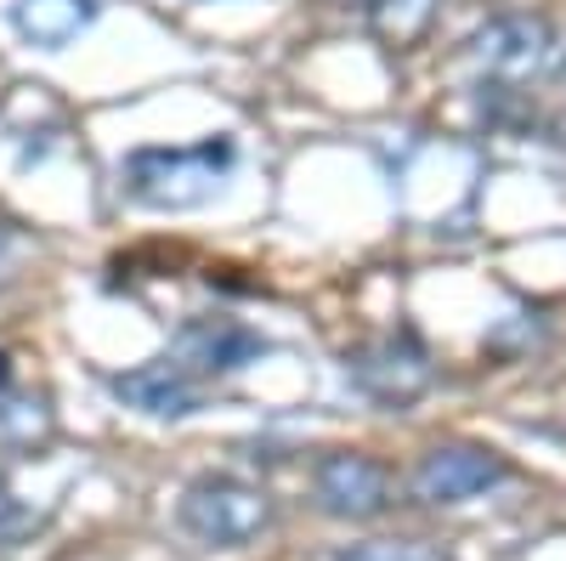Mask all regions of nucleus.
Returning a JSON list of instances; mask_svg holds the SVG:
<instances>
[{
  "label": "nucleus",
  "mask_w": 566,
  "mask_h": 561,
  "mask_svg": "<svg viewBox=\"0 0 566 561\" xmlns=\"http://www.w3.org/2000/svg\"><path fill=\"white\" fill-rule=\"evenodd\" d=\"M232 170V143L210 136L199 148H136L125 159V194L148 210H193L216 199L221 176Z\"/></svg>",
  "instance_id": "obj_1"
},
{
  "label": "nucleus",
  "mask_w": 566,
  "mask_h": 561,
  "mask_svg": "<svg viewBox=\"0 0 566 561\" xmlns=\"http://www.w3.org/2000/svg\"><path fill=\"white\" fill-rule=\"evenodd\" d=\"M176 522L199 544L239 550V544H255L272 528V494L255 488V482H239V477H199L181 494Z\"/></svg>",
  "instance_id": "obj_2"
},
{
  "label": "nucleus",
  "mask_w": 566,
  "mask_h": 561,
  "mask_svg": "<svg viewBox=\"0 0 566 561\" xmlns=\"http://www.w3.org/2000/svg\"><path fill=\"white\" fill-rule=\"evenodd\" d=\"M510 482V459L482 448V443H437L431 454H419L413 477H408V494L431 510H448V505H470L493 488Z\"/></svg>",
  "instance_id": "obj_3"
},
{
  "label": "nucleus",
  "mask_w": 566,
  "mask_h": 561,
  "mask_svg": "<svg viewBox=\"0 0 566 561\" xmlns=\"http://www.w3.org/2000/svg\"><path fill=\"white\" fill-rule=\"evenodd\" d=\"M312 499L323 517L340 522H374L397 505V482L380 459H368L357 448H335L312 465Z\"/></svg>",
  "instance_id": "obj_4"
},
{
  "label": "nucleus",
  "mask_w": 566,
  "mask_h": 561,
  "mask_svg": "<svg viewBox=\"0 0 566 561\" xmlns=\"http://www.w3.org/2000/svg\"><path fill=\"white\" fill-rule=\"evenodd\" d=\"M346 368H352L357 392H368L374 403H386V408H402V403L424 397V392H431V381H437L431 352H424L419 335H408V330L357 346V352L346 357Z\"/></svg>",
  "instance_id": "obj_5"
},
{
  "label": "nucleus",
  "mask_w": 566,
  "mask_h": 561,
  "mask_svg": "<svg viewBox=\"0 0 566 561\" xmlns=\"http://www.w3.org/2000/svg\"><path fill=\"white\" fill-rule=\"evenodd\" d=\"M549 58H555V29H549V18H533V12L493 18L476 40H470V63L493 80H504V85H522V80L544 74Z\"/></svg>",
  "instance_id": "obj_6"
},
{
  "label": "nucleus",
  "mask_w": 566,
  "mask_h": 561,
  "mask_svg": "<svg viewBox=\"0 0 566 561\" xmlns=\"http://www.w3.org/2000/svg\"><path fill=\"white\" fill-rule=\"evenodd\" d=\"M170 357L187 374H239V368L266 357V341L255 330H244V323H232V318H193L176 330Z\"/></svg>",
  "instance_id": "obj_7"
},
{
  "label": "nucleus",
  "mask_w": 566,
  "mask_h": 561,
  "mask_svg": "<svg viewBox=\"0 0 566 561\" xmlns=\"http://www.w3.org/2000/svg\"><path fill=\"white\" fill-rule=\"evenodd\" d=\"M108 392L136 408V414H154V419H187L205 408V392H199V374H187L176 357H154L130 374H114Z\"/></svg>",
  "instance_id": "obj_8"
},
{
  "label": "nucleus",
  "mask_w": 566,
  "mask_h": 561,
  "mask_svg": "<svg viewBox=\"0 0 566 561\" xmlns=\"http://www.w3.org/2000/svg\"><path fill=\"white\" fill-rule=\"evenodd\" d=\"M12 23L29 45H40V52H63L69 40H80L97 23V0H18Z\"/></svg>",
  "instance_id": "obj_9"
},
{
  "label": "nucleus",
  "mask_w": 566,
  "mask_h": 561,
  "mask_svg": "<svg viewBox=\"0 0 566 561\" xmlns=\"http://www.w3.org/2000/svg\"><path fill=\"white\" fill-rule=\"evenodd\" d=\"M52 432H57L52 397L0 386V448H7V454H34V448L52 443Z\"/></svg>",
  "instance_id": "obj_10"
},
{
  "label": "nucleus",
  "mask_w": 566,
  "mask_h": 561,
  "mask_svg": "<svg viewBox=\"0 0 566 561\" xmlns=\"http://www.w3.org/2000/svg\"><path fill=\"white\" fill-rule=\"evenodd\" d=\"M335 561H453V550L431 539H363V544H346Z\"/></svg>",
  "instance_id": "obj_11"
},
{
  "label": "nucleus",
  "mask_w": 566,
  "mask_h": 561,
  "mask_svg": "<svg viewBox=\"0 0 566 561\" xmlns=\"http://www.w3.org/2000/svg\"><path fill=\"white\" fill-rule=\"evenodd\" d=\"M424 18H431V0H374V29L397 45L413 40L424 29Z\"/></svg>",
  "instance_id": "obj_12"
},
{
  "label": "nucleus",
  "mask_w": 566,
  "mask_h": 561,
  "mask_svg": "<svg viewBox=\"0 0 566 561\" xmlns=\"http://www.w3.org/2000/svg\"><path fill=\"white\" fill-rule=\"evenodd\" d=\"M40 528V517H34V510L7 488V482H0V550H12V544H23L29 533Z\"/></svg>",
  "instance_id": "obj_13"
},
{
  "label": "nucleus",
  "mask_w": 566,
  "mask_h": 561,
  "mask_svg": "<svg viewBox=\"0 0 566 561\" xmlns=\"http://www.w3.org/2000/svg\"><path fill=\"white\" fill-rule=\"evenodd\" d=\"M12 272H18V232L0 227V290L12 284Z\"/></svg>",
  "instance_id": "obj_14"
},
{
  "label": "nucleus",
  "mask_w": 566,
  "mask_h": 561,
  "mask_svg": "<svg viewBox=\"0 0 566 561\" xmlns=\"http://www.w3.org/2000/svg\"><path fill=\"white\" fill-rule=\"evenodd\" d=\"M0 386H12V357L0 352Z\"/></svg>",
  "instance_id": "obj_15"
},
{
  "label": "nucleus",
  "mask_w": 566,
  "mask_h": 561,
  "mask_svg": "<svg viewBox=\"0 0 566 561\" xmlns=\"http://www.w3.org/2000/svg\"><path fill=\"white\" fill-rule=\"evenodd\" d=\"M346 7H374V0H346Z\"/></svg>",
  "instance_id": "obj_16"
},
{
  "label": "nucleus",
  "mask_w": 566,
  "mask_h": 561,
  "mask_svg": "<svg viewBox=\"0 0 566 561\" xmlns=\"http://www.w3.org/2000/svg\"><path fill=\"white\" fill-rule=\"evenodd\" d=\"M560 80H566V58H560Z\"/></svg>",
  "instance_id": "obj_17"
}]
</instances>
